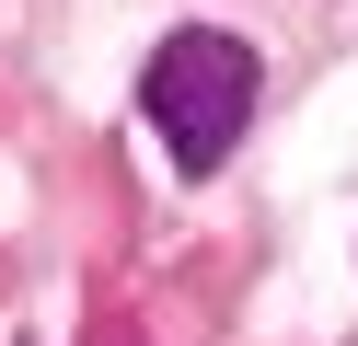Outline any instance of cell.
Wrapping results in <instances>:
<instances>
[{
    "label": "cell",
    "instance_id": "obj_1",
    "mask_svg": "<svg viewBox=\"0 0 358 346\" xmlns=\"http://www.w3.org/2000/svg\"><path fill=\"white\" fill-rule=\"evenodd\" d=\"M255 46L220 35V23H185V35L150 46L139 69V115L162 127V150L185 161V173H220V161L243 150V127H255Z\"/></svg>",
    "mask_w": 358,
    "mask_h": 346
}]
</instances>
